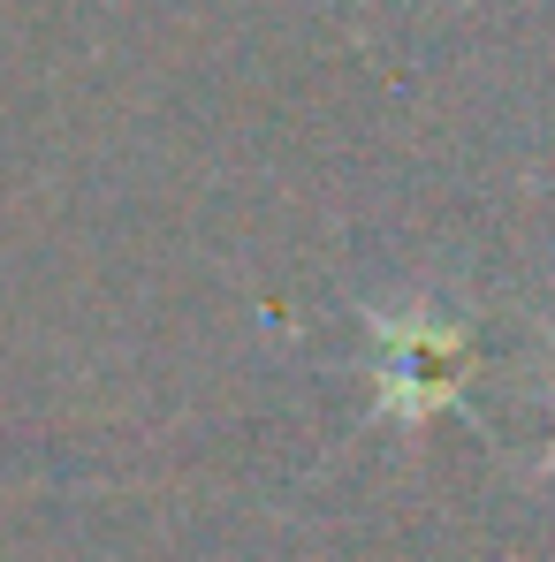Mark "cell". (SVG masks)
<instances>
[{
    "mask_svg": "<svg viewBox=\"0 0 555 562\" xmlns=\"http://www.w3.org/2000/svg\"><path fill=\"white\" fill-rule=\"evenodd\" d=\"M380 335H388L380 387H388L396 418H426L434 403H449V387H457V335H442V327H380Z\"/></svg>",
    "mask_w": 555,
    "mask_h": 562,
    "instance_id": "cell-1",
    "label": "cell"
}]
</instances>
